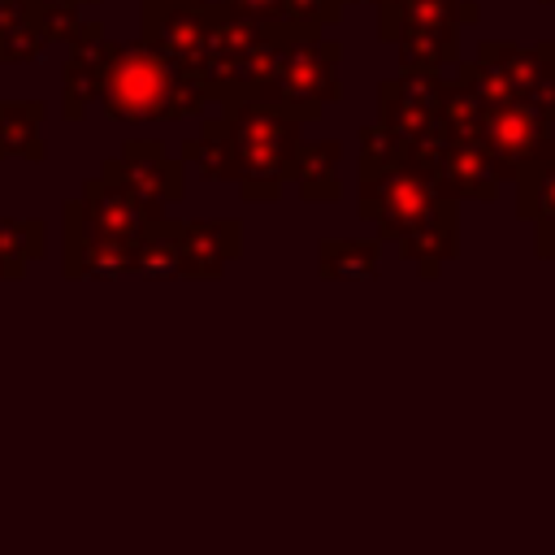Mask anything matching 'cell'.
I'll list each match as a JSON object with an SVG mask.
<instances>
[{"instance_id":"obj_10","label":"cell","mask_w":555,"mask_h":555,"mask_svg":"<svg viewBox=\"0 0 555 555\" xmlns=\"http://www.w3.org/2000/svg\"><path fill=\"white\" fill-rule=\"evenodd\" d=\"M412 165L434 182V191H438L442 199H455V204H460V199L494 204L499 191H503V182L516 178L499 156H490L477 139L455 134L451 126H447V134H442L434 147H425Z\"/></svg>"},{"instance_id":"obj_22","label":"cell","mask_w":555,"mask_h":555,"mask_svg":"<svg viewBox=\"0 0 555 555\" xmlns=\"http://www.w3.org/2000/svg\"><path fill=\"white\" fill-rule=\"evenodd\" d=\"M399 69H447L460 61V26H434V30H408L395 39Z\"/></svg>"},{"instance_id":"obj_21","label":"cell","mask_w":555,"mask_h":555,"mask_svg":"<svg viewBox=\"0 0 555 555\" xmlns=\"http://www.w3.org/2000/svg\"><path fill=\"white\" fill-rule=\"evenodd\" d=\"M516 217L533 230H555V160H533L516 169Z\"/></svg>"},{"instance_id":"obj_11","label":"cell","mask_w":555,"mask_h":555,"mask_svg":"<svg viewBox=\"0 0 555 555\" xmlns=\"http://www.w3.org/2000/svg\"><path fill=\"white\" fill-rule=\"evenodd\" d=\"M208 26L212 0H143V39L191 74H199Z\"/></svg>"},{"instance_id":"obj_18","label":"cell","mask_w":555,"mask_h":555,"mask_svg":"<svg viewBox=\"0 0 555 555\" xmlns=\"http://www.w3.org/2000/svg\"><path fill=\"white\" fill-rule=\"evenodd\" d=\"M134 264V247L100 238L65 221V278H121Z\"/></svg>"},{"instance_id":"obj_12","label":"cell","mask_w":555,"mask_h":555,"mask_svg":"<svg viewBox=\"0 0 555 555\" xmlns=\"http://www.w3.org/2000/svg\"><path fill=\"white\" fill-rule=\"evenodd\" d=\"M243 256V225L234 217H195L178 221V273L208 282L221 278Z\"/></svg>"},{"instance_id":"obj_20","label":"cell","mask_w":555,"mask_h":555,"mask_svg":"<svg viewBox=\"0 0 555 555\" xmlns=\"http://www.w3.org/2000/svg\"><path fill=\"white\" fill-rule=\"evenodd\" d=\"M48 108L43 100H0V160H43L48 147L39 139Z\"/></svg>"},{"instance_id":"obj_31","label":"cell","mask_w":555,"mask_h":555,"mask_svg":"<svg viewBox=\"0 0 555 555\" xmlns=\"http://www.w3.org/2000/svg\"><path fill=\"white\" fill-rule=\"evenodd\" d=\"M538 4H555V0H538Z\"/></svg>"},{"instance_id":"obj_6","label":"cell","mask_w":555,"mask_h":555,"mask_svg":"<svg viewBox=\"0 0 555 555\" xmlns=\"http://www.w3.org/2000/svg\"><path fill=\"white\" fill-rule=\"evenodd\" d=\"M442 204L434 182L408 160V156H382V160H356V217L377 230V238L395 243L421 221H429Z\"/></svg>"},{"instance_id":"obj_24","label":"cell","mask_w":555,"mask_h":555,"mask_svg":"<svg viewBox=\"0 0 555 555\" xmlns=\"http://www.w3.org/2000/svg\"><path fill=\"white\" fill-rule=\"evenodd\" d=\"M52 48V35L43 26V17H26V22H13L0 30V61H35Z\"/></svg>"},{"instance_id":"obj_17","label":"cell","mask_w":555,"mask_h":555,"mask_svg":"<svg viewBox=\"0 0 555 555\" xmlns=\"http://www.w3.org/2000/svg\"><path fill=\"white\" fill-rule=\"evenodd\" d=\"M338 165H343V143L338 139H299L295 169H291V182H295L299 199L304 204H334L343 195Z\"/></svg>"},{"instance_id":"obj_3","label":"cell","mask_w":555,"mask_h":555,"mask_svg":"<svg viewBox=\"0 0 555 555\" xmlns=\"http://www.w3.org/2000/svg\"><path fill=\"white\" fill-rule=\"evenodd\" d=\"M338 69H343V48L334 39H321V30L278 26L251 100L286 108L299 121H317L325 113V104H334L343 95Z\"/></svg>"},{"instance_id":"obj_16","label":"cell","mask_w":555,"mask_h":555,"mask_svg":"<svg viewBox=\"0 0 555 555\" xmlns=\"http://www.w3.org/2000/svg\"><path fill=\"white\" fill-rule=\"evenodd\" d=\"M481 9L473 0H395V9L377 13V39L395 43L408 30H434V26H473Z\"/></svg>"},{"instance_id":"obj_1","label":"cell","mask_w":555,"mask_h":555,"mask_svg":"<svg viewBox=\"0 0 555 555\" xmlns=\"http://www.w3.org/2000/svg\"><path fill=\"white\" fill-rule=\"evenodd\" d=\"M100 104L113 121H182L199 117L204 104H212L208 82L165 52H156L147 39L139 43H117L108 48V69H104V91Z\"/></svg>"},{"instance_id":"obj_13","label":"cell","mask_w":555,"mask_h":555,"mask_svg":"<svg viewBox=\"0 0 555 555\" xmlns=\"http://www.w3.org/2000/svg\"><path fill=\"white\" fill-rule=\"evenodd\" d=\"M104 169H113L134 191H143L160 204H182V195H186V165L173 160L156 139H130L121 147V156L104 160Z\"/></svg>"},{"instance_id":"obj_23","label":"cell","mask_w":555,"mask_h":555,"mask_svg":"<svg viewBox=\"0 0 555 555\" xmlns=\"http://www.w3.org/2000/svg\"><path fill=\"white\" fill-rule=\"evenodd\" d=\"M48 251V230L39 217H0V282L22 278L30 260Z\"/></svg>"},{"instance_id":"obj_25","label":"cell","mask_w":555,"mask_h":555,"mask_svg":"<svg viewBox=\"0 0 555 555\" xmlns=\"http://www.w3.org/2000/svg\"><path fill=\"white\" fill-rule=\"evenodd\" d=\"M343 0H282V26L291 30H325L343 17Z\"/></svg>"},{"instance_id":"obj_2","label":"cell","mask_w":555,"mask_h":555,"mask_svg":"<svg viewBox=\"0 0 555 555\" xmlns=\"http://www.w3.org/2000/svg\"><path fill=\"white\" fill-rule=\"evenodd\" d=\"M299 117L273 108L264 100H230L221 104V139H225V182L238 186L247 204H273L291 182L299 152Z\"/></svg>"},{"instance_id":"obj_4","label":"cell","mask_w":555,"mask_h":555,"mask_svg":"<svg viewBox=\"0 0 555 555\" xmlns=\"http://www.w3.org/2000/svg\"><path fill=\"white\" fill-rule=\"evenodd\" d=\"M451 69V78L486 104H529L538 117L555 126V43L481 39L477 56L455 61Z\"/></svg>"},{"instance_id":"obj_9","label":"cell","mask_w":555,"mask_h":555,"mask_svg":"<svg viewBox=\"0 0 555 555\" xmlns=\"http://www.w3.org/2000/svg\"><path fill=\"white\" fill-rule=\"evenodd\" d=\"M165 208H169V204H160V199L134 191L126 178H117L113 169L100 165V173L82 182V195L65 204V221H74V225L87 230V234H100V238L139 247V238H143L160 217H169Z\"/></svg>"},{"instance_id":"obj_19","label":"cell","mask_w":555,"mask_h":555,"mask_svg":"<svg viewBox=\"0 0 555 555\" xmlns=\"http://www.w3.org/2000/svg\"><path fill=\"white\" fill-rule=\"evenodd\" d=\"M382 269V238H321L317 273L325 282H369Z\"/></svg>"},{"instance_id":"obj_26","label":"cell","mask_w":555,"mask_h":555,"mask_svg":"<svg viewBox=\"0 0 555 555\" xmlns=\"http://www.w3.org/2000/svg\"><path fill=\"white\" fill-rule=\"evenodd\" d=\"M230 13L260 22V26H282V0H221Z\"/></svg>"},{"instance_id":"obj_7","label":"cell","mask_w":555,"mask_h":555,"mask_svg":"<svg viewBox=\"0 0 555 555\" xmlns=\"http://www.w3.org/2000/svg\"><path fill=\"white\" fill-rule=\"evenodd\" d=\"M273 35H278V26L247 22V17L230 13L221 0H212V26H208L204 61H199V78L208 82L212 104L256 95V82L264 74L269 48H273Z\"/></svg>"},{"instance_id":"obj_27","label":"cell","mask_w":555,"mask_h":555,"mask_svg":"<svg viewBox=\"0 0 555 555\" xmlns=\"http://www.w3.org/2000/svg\"><path fill=\"white\" fill-rule=\"evenodd\" d=\"M39 13V0H0V30L13 22H26Z\"/></svg>"},{"instance_id":"obj_8","label":"cell","mask_w":555,"mask_h":555,"mask_svg":"<svg viewBox=\"0 0 555 555\" xmlns=\"http://www.w3.org/2000/svg\"><path fill=\"white\" fill-rule=\"evenodd\" d=\"M447 74L442 69H399L395 78L377 82V126L390 139L395 156L416 160L447 134L442 117Z\"/></svg>"},{"instance_id":"obj_14","label":"cell","mask_w":555,"mask_h":555,"mask_svg":"<svg viewBox=\"0 0 555 555\" xmlns=\"http://www.w3.org/2000/svg\"><path fill=\"white\" fill-rule=\"evenodd\" d=\"M108 48H113L108 35L69 43V61H65V74H61V117L65 121H82L87 104H100L104 69H108Z\"/></svg>"},{"instance_id":"obj_5","label":"cell","mask_w":555,"mask_h":555,"mask_svg":"<svg viewBox=\"0 0 555 555\" xmlns=\"http://www.w3.org/2000/svg\"><path fill=\"white\" fill-rule=\"evenodd\" d=\"M442 117L455 134L477 139L490 156H499L512 173L520 165L533 160H555V139H551V121L538 117L529 104H486L481 95H473L464 82L447 78V95H442Z\"/></svg>"},{"instance_id":"obj_29","label":"cell","mask_w":555,"mask_h":555,"mask_svg":"<svg viewBox=\"0 0 555 555\" xmlns=\"http://www.w3.org/2000/svg\"><path fill=\"white\" fill-rule=\"evenodd\" d=\"M360 4H373L377 13H386V9H395V0H360Z\"/></svg>"},{"instance_id":"obj_30","label":"cell","mask_w":555,"mask_h":555,"mask_svg":"<svg viewBox=\"0 0 555 555\" xmlns=\"http://www.w3.org/2000/svg\"><path fill=\"white\" fill-rule=\"evenodd\" d=\"M56 4H82L87 9V4H100V0H56Z\"/></svg>"},{"instance_id":"obj_28","label":"cell","mask_w":555,"mask_h":555,"mask_svg":"<svg viewBox=\"0 0 555 555\" xmlns=\"http://www.w3.org/2000/svg\"><path fill=\"white\" fill-rule=\"evenodd\" d=\"M533 251H538V260L555 264V230H538L533 234Z\"/></svg>"},{"instance_id":"obj_15","label":"cell","mask_w":555,"mask_h":555,"mask_svg":"<svg viewBox=\"0 0 555 555\" xmlns=\"http://www.w3.org/2000/svg\"><path fill=\"white\" fill-rule=\"evenodd\" d=\"M395 243H399V256L412 260L425 282L438 278V269L460 256V208H455V199L442 204L429 221H421L416 230H408V234L395 238Z\"/></svg>"}]
</instances>
